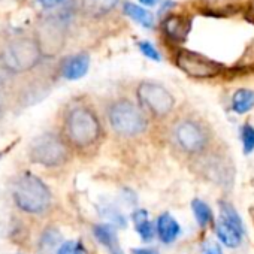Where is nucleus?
Returning <instances> with one entry per match:
<instances>
[{"mask_svg": "<svg viewBox=\"0 0 254 254\" xmlns=\"http://www.w3.org/2000/svg\"><path fill=\"white\" fill-rule=\"evenodd\" d=\"M63 132L66 142L79 151H87L96 147L103 133L102 123L96 111L82 102H75L66 109Z\"/></svg>", "mask_w": 254, "mask_h": 254, "instance_id": "nucleus-1", "label": "nucleus"}, {"mask_svg": "<svg viewBox=\"0 0 254 254\" xmlns=\"http://www.w3.org/2000/svg\"><path fill=\"white\" fill-rule=\"evenodd\" d=\"M12 200L20 211L39 215L51 206V190L39 177L23 172L15 178Z\"/></svg>", "mask_w": 254, "mask_h": 254, "instance_id": "nucleus-2", "label": "nucleus"}, {"mask_svg": "<svg viewBox=\"0 0 254 254\" xmlns=\"http://www.w3.org/2000/svg\"><path fill=\"white\" fill-rule=\"evenodd\" d=\"M108 121L112 130L124 138L139 136L148 127V120L144 111L136 103L127 99H120L109 105Z\"/></svg>", "mask_w": 254, "mask_h": 254, "instance_id": "nucleus-3", "label": "nucleus"}, {"mask_svg": "<svg viewBox=\"0 0 254 254\" xmlns=\"http://www.w3.org/2000/svg\"><path fill=\"white\" fill-rule=\"evenodd\" d=\"M42 59L44 57L33 38H17L11 41L0 54V60L14 75L33 70Z\"/></svg>", "mask_w": 254, "mask_h": 254, "instance_id": "nucleus-4", "label": "nucleus"}, {"mask_svg": "<svg viewBox=\"0 0 254 254\" xmlns=\"http://www.w3.org/2000/svg\"><path fill=\"white\" fill-rule=\"evenodd\" d=\"M29 157L35 165L44 168H59L69 159V145L62 136L47 132L32 141L29 147Z\"/></svg>", "mask_w": 254, "mask_h": 254, "instance_id": "nucleus-5", "label": "nucleus"}, {"mask_svg": "<svg viewBox=\"0 0 254 254\" xmlns=\"http://www.w3.org/2000/svg\"><path fill=\"white\" fill-rule=\"evenodd\" d=\"M174 139L186 154L200 156L211 144V133L202 121L183 118L174 127Z\"/></svg>", "mask_w": 254, "mask_h": 254, "instance_id": "nucleus-6", "label": "nucleus"}, {"mask_svg": "<svg viewBox=\"0 0 254 254\" xmlns=\"http://www.w3.org/2000/svg\"><path fill=\"white\" fill-rule=\"evenodd\" d=\"M136 96L141 105L154 117L163 118L169 115L175 106V97L162 84L153 81H144L138 85Z\"/></svg>", "mask_w": 254, "mask_h": 254, "instance_id": "nucleus-7", "label": "nucleus"}, {"mask_svg": "<svg viewBox=\"0 0 254 254\" xmlns=\"http://www.w3.org/2000/svg\"><path fill=\"white\" fill-rule=\"evenodd\" d=\"M42 57H56L62 53L66 42V26L57 17L45 18L39 23L35 35Z\"/></svg>", "mask_w": 254, "mask_h": 254, "instance_id": "nucleus-8", "label": "nucleus"}, {"mask_svg": "<svg viewBox=\"0 0 254 254\" xmlns=\"http://www.w3.org/2000/svg\"><path fill=\"white\" fill-rule=\"evenodd\" d=\"M175 64L186 75L197 79L214 78L224 70V66L221 63L190 50H180L175 56Z\"/></svg>", "mask_w": 254, "mask_h": 254, "instance_id": "nucleus-9", "label": "nucleus"}, {"mask_svg": "<svg viewBox=\"0 0 254 254\" xmlns=\"http://www.w3.org/2000/svg\"><path fill=\"white\" fill-rule=\"evenodd\" d=\"M220 221L215 226V233L220 242L229 248H236L242 244L244 235H245V227L241 215L238 211L233 208L232 203L221 200L220 202Z\"/></svg>", "mask_w": 254, "mask_h": 254, "instance_id": "nucleus-10", "label": "nucleus"}, {"mask_svg": "<svg viewBox=\"0 0 254 254\" xmlns=\"http://www.w3.org/2000/svg\"><path fill=\"white\" fill-rule=\"evenodd\" d=\"M203 171H205V175L211 181H214L220 186H232V183H233L235 168L221 154L208 157L205 162Z\"/></svg>", "mask_w": 254, "mask_h": 254, "instance_id": "nucleus-11", "label": "nucleus"}, {"mask_svg": "<svg viewBox=\"0 0 254 254\" xmlns=\"http://www.w3.org/2000/svg\"><path fill=\"white\" fill-rule=\"evenodd\" d=\"M162 30L169 41L183 44L190 35L191 20L184 15H168L162 21Z\"/></svg>", "mask_w": 254, "mask_h": 254, "instance_id": "nucleus-12", "label": "nucleus"}, {"mask_svg": "<svg viewBox=\"0 0 254 254\" xmlns=\"http://www.w3.org/2000/svg\"><path fill=\"white\" fill-rule=\"evenodd\" d=\"M88 69H90V57H88V54L79 53V54L67 57L62 63L60 73L67 81H78V79H81L82 76L87 75Z\"/></svg>", "mask_w": 254, "mask_h": 254, "instance_id": "nucleus-13", "label": "nucleus"}, {"mask_svg": "<svg viewBox=\"0 0 254 254\" xmlns=\"http://www.w3.org/2000/svg\"><path fill=\"white\" fill-rule=\"evenodd\" d=\"M154 229H156V235L159 236V239L163 244H172L181 235L180 223L169 212H163V214L159 215Z\"/></svg>", "mask_w": 254, "mask_h": 254, "instance_id": "nucleus-14", "label": "nucleus"}, {"mask_svg": "<svg viewBox=\"0 0 254 254\" xmlns=\"http://www.w3.org/2000/svg\"><path fill=\"white\" fill-rule=\"evenodd\" d=\"M62 242H63L62 232L57 227L50 226L41 233V238L38 242L39 253L41 254H56V251L62 245Z\"/></svg>", "mask_w": 254, "mask_h": 254, "instance_id": "nucleus-15", "label": "nucleus"}, {"mask_svg": "<svg viewBox=\"0 0 254 254\" xmlns=\"http://www.w3.org/2000/svg\"><path fill=\"white\" fill-rule=\"evenodd\" d=\"M132 221H133L135 230L139 235V238L144 242H151L156 235V229L148 217V212L145 209H136L132 214Z\"/></svg>", "mask_w": 254, "mask_h": 254, "instance_id": "nucleus-16", "label": "nucleus"}, {"mask_svg": "<svg viewBox=\"0 0 254 254\" xmlns=\"http://www.w3.org/2000/svg\"><path fill=\"white\" fill-rule=\"evenodd\" d=\"M93 235H94V238H96L103 247H106L111 253L120 251V247H118V236H117L115 226H112V224H109V223L96 224V226L93 227Z\"/></svg>", "mask_w": 254, "mask_h": 254, "instance_id": "nucleus-17", "label": "nucleus"}, {"mask_svg": "<svg viewBox=\"0 0 254 254\" xmlns=\"http://www.w3.org/2000/svg\"><path fill=\"white\" fill-rule=\"evenodd\" d=\"M123 9H124V14L127 17L132 18L135 23L141 24L142 27H145V29L154 27V15L148 9L139 6V5H135L132 2H126Z\"/></svg>", "mask_w": 254, "mask_h": 254, "instance_id": "nucleus-18", "label": "nucleus"}, {"mask_svg": "<svg viewBox=\"0 0 254 254\" xmlns=\"http://www.w3.org/2000/svg\"><path fill=\"white\" fill-rule=\"evenodd\" d=\"M254 108V91L250 88H239L232 97V111L242 115Z\"/></svg>", "mask_w": 254, "mask_h": 254, "instance_id": "nucleus-19", "label": "nucleus"}, {"mask_svg": "<svg viewBox=\"0 0 254 254\" xmlns=\"http://www.w3.org/2000/svg\"><path fill=\"white\" fill-rule=\"evenodd\" d=\"M118 3V0H82V9L90 17H102L111 12Z\"/></svg>", "mask_w": 254, "mask_h": 254, "instance_id": "nucleus-20", "label": "nucleus"}, {"mask_svg": "<svg viewBox=\"0 0 254 254\" xmlns=\"http://www.w3.org/2000/svg\"><path fill=\"white\" fill-rule=\"evenodd\" d=\"M191 211L194 214V218L197 221V224L200 227H206L209 223H212L214 215H212V209L209 208V205L200 199H193L191 200Z\"/></svg>", "mask_w": 254, "mask_h": 254, "instance_id": "nucleus-21", "label": "nucleus"}, {"mask_svg": "<svg viewBox=\"0 0 254 254\" xmlns=\"http://www.w3.org/2000/svg\"><path fill=\"white\" fill-rule=\"evenodd\" d=\"M241 139H242V151L244 154H251L254 151V127L251 124H244L241 130Z\"/></svg>", "mask_w": 254, "mask_h": 254, "instance_id": "nucleus-22", "label": "nucleus"}, {"mask_svg": "<svg viewBox=\"0 0 254 254\" xmlns=\"http://www.w3.org/2000/svg\"><path fill=\"white\" fill-rule=\"evenodd\" d=\"M56 254H88V253L81 241H64L57 248Z\"/></svg>", "mask_w": 254, "mask_h": 254, "instance_id": "nucleus-23", "label": "nucleus"}, {"mask_svg": "<svg viewBox=\"0 0 254 254\" xmlns=\"http://www.w3.org/2000/svg\"><path fill=\"white\" fill-rule=\"evenodd\" d=\"M102 215L105 218H108L109 224H112V226H123V227L126 226V220H124L123 214L112 205H105L102 209Z\"/></svg>", "mask_w": 254, "mask_h": 254, "instance_id": "nucleus-24", "label": "nucleus"}, {"mask_svg": "<svg viewBox=\"0 0 254 254\" xmlns=\"http://www.w3.org/2000/svg\"><path fill=\"white\" fill-rule=\"evenodd\" d=\"M138 48H139V51L142 53V56H145L147 59H150V60H153V62H160V60H162L159 51L156 50V47H154L151 42H148V41H141V42H138Z\"/></svg>", "mask_w": 254, "mask_h": 254, "instance_id": "nucleus-25", "label": "nucleus"}, {"mask_svg": "<svg viewBox=\"0 0 254 254\" xmlns=\"http://www.w3.org/2000/svg\"><path fill=\"white\" fill-rule=\"evenodd\" d=\"M12 76H14V73H11L9 69L3 64V62L0 60V90L5 88L11 82Z\"/></svg>", "mask_w": 254, "mask_h": 254, "instance_id": "nucleus-26", "label": "nucleus"}, {"mask_svg": "<svg viewBox=\"0 0 254 254\" xmlns=\"http://www.w3.org/2000/svg\"><path fill=\"white\" fill-rule=\"evenodd\" d=\"M132 254H159V251L154 248H133Z\"/></svg>", "mask_w": 254, "mask_h": 254, "instance_id": "nucleus-27", "label": "nucleus"}, {"mask_svg": "<svg viewBox=\"0 0 254 254\" xmlns=\"http://www.w3.org/2000/svg\"><path fill=\"white\" fill-rule=\"evenodd\" d=\"M62 2H63V0H39V3L42 6H45V8H53V6H56V5H59Z\"/></svg>", "mask_w": 254, "mask_h": 254, "instance_id": "nucleus-28", "label": "nucleus"}, {"mask_svg": "<svg viewBox=\"0 0 254 254\" xmlns=\"http://www.w3.org/2000/svg\"><path fill=\"white\" fill-rule=\"evenodd\" d=\"M203 254H221V250H220L218 245H209V247L203 251Z\"/></svg>", "mask_w": 254, "mask_h": 254, "instance_id": "nucleus-29", "label": "nucleus"}, {"mask_svg": "<svg viewBox=\"0 0 254 254\" xmlns=\"http://www.w3.org/2000/svg\"><path fill=\"white\" fill-rule=\"evenodd\" d=\"M139 2L144 5V6H148V8H153L159 3V0H139Z\"/></svg>", "mask_w": 254, "mask_h": 254, "instance_id": "nucleus-30", "label": "nucleus"}, {"mask_svg": "<svg viewBox=\"0 0 254 254\" xmlns=\"http://www.w3.org/2000/svg\"><path fill=\"white\" fill-rule=\"evenodd\" d=\"M248 15H250V18L251 20H254V0L250 3V8H248Z\"/></svg>", "mask_w": 254, "mask_h": 254, "instance_id": "nucleus-31", "label": "nucleus"}, {"mask_svg": "<svg viewBox=\"0 0 254 254\" xmlns=\"http://www.w3.org/2000/svg\"><path fill=\"white\" fill-rule=\"evenodd\" d=\"M3 112V99H2V94H0V115Z\"/></svg>", "mask_w": 254, "mask_h": 254, "instance_id": "nucleus-32", "label": "nucleus"}, {"mask_svg": "<svg viewBox=\"0 0 254 254\" xmlns=\"http://www.w3.org/2000/svg\"><path fill=\"white\" fill-rule=\"evenodd\" d=\"M111 254H123L121 251H115V253H111Z\"/></svg>", "mask_w": 254, "mask_h": 254, "instance_id": "nucleus-33", "label": "nucleus"}, {"mask_svg": "<svg viewBox=\"0 0 254 254\" xmlns=\"http://www.w3.org/2000/svg\"><path fill=\"white\" fill-rule=\"evenodd\" d=\"M5 153H6V151H5ZM5 153H0V156H3ZM0 159H3V157H0Z\"/></svg>", "mask_w": 254, "mask_h": 254, "instance_id": "nucleus-34", "label": "nucleus"}]
</instances>
